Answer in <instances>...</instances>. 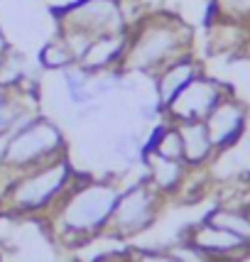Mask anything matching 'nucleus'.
Segmentation results:
<instances>
[{"label":"nucleus","instance_id":"1","mask_svg":"<svg viewBox=\"0 0 250 262\" xmlns=\"http://www.w3.org/2000/svg\"><path fill=\"white\" fill-rule=\"evenodd\" d=\"M192 30L170 12L148 15L128 30V47L118 69L123 74H150L192 54Z\"/></svg>","mask_w":250,"mask_h":262},{"label":"nucleus","instance_id":"2","mask_svg":"<svg viewBox=\"0 0 250 262\" xmlns=\"http://www.w3.org/2000/svg\"><path fill=\"white\" fill-rule=\"evenodd\" d=\"M118 196L120 186L111 179L74 177L52 206V221L64 238L89 240L106 228Z\"/></svg>","mask_w":250,"mask_h":262},{"label":"nucleus","instance_id":"3","mask_svg":"<svg viewBox=\"0 0 250 262\" xmlns=\"http://www.w3.org/2000/svg\"><path fill=\"white\" fill-rule=\"evenodd\" d=\"M71 179H74V169L61 155L57 160H49L45 164L15 174L0 196V206L3 211L20 213V216L47 211L57 204V199L64 194Z\"/></svg>","mask_w":250,"mask_h":262},{"label":"nucleus","instance_id":"4","mask_svg":"<svg viewBox=\"0 0 250 262\" xmlns=\"http://www.w3.org/2000/svg\"><path fill=\"white\" fill-rule=\"evenodd\" d=\"M3 137L5 142L0 147V167L10 169L12 177L64 155V133L45 118H34L32 123Z\"/></svg>","mask_w":250,"mask_h":262},{"label":"nucleus","instance_id":"5","mask_svg":"<svg viewBox=\"0 0 250 262\" xmlns=\"http://www.w3.org/2000/svg\"><path fill=\"white\" fill-rule=\"evenodd\" d=\"M164 196L157 189L142 179V182L133 184L128 189H120V196L115 201V208L108 223H106V233L113 238H130L142 230H148L155 221H157V211Z\"/></svg>","mask_w":250,"mask_h":262},{"label":"nucleus","instance_id":"6","mask_svg":"<svg viewBox=\"0 0 250 262\" xmlns=\"http://www.w3.org/2000/svg\"><path fill=\"white\" fill-rule=\"evenodd\" d=\"M59 32H74L86 39L103 34L128 32V23L120 10V0H79L57 12Z\"/></svg>","mask_w":250,"mask_h":262},{"label":"nucleus","instance_id":"7","mask_svg":"<svg viewBox=\"0 0 250 262\" xmlns=\"http://www.w3.org/2000/svg\"><path fill=\"white\" fill-rule=\"evenodd\" d=\"M226 93H231L226 83H221L218 79H211L206 74H199L196 79H192L182 91L177 93L167 108L164 115L170 123H186V120H206V115L214 111Z\"/></svg>","mask_w":250,"mask_h":262},{"label":"nucleus","instance_id":"8","mask_svg":"<svg viewBox=\"0 0 250 262\" xmlns=\"http://www.w3.org/2000/svg\"><path fill=\"white\" fill-rule=\"evenodd\" d=\"M204 123L216 152H228V149H233L245 137V130H248V105L231 91L214 105V111L206 115Z\"/></svg>","mask_w":250,"mask_h":262},{"label":"nucleus","instance_id":"9","mask_svg":"<svg viewBox=\"0 0 250 262\" xmlns=\"http://www.w3.org/2000/svg\"><path fill=\"white\" fill-rule=\"evenodd\" d=\"M182 238H186L196 248L209 252L218 262H243L250 257V243L240 240L238 235L218 228V226L209 223V221H201V223H196L192 228H186Z\"/></svg>","mask_w":250,"mask_h":262},{"label":"nucleus","instance_id":"10","mask_svg":"<svg viewBox=\"0 0 250 262\" xmlns=\"http://www.w3.org/2000/svg\"><path fill=\"white\" fill-rule=\"evenodd\" d=\"M142 167H145V179L162 196L179 194L184 179L189 174V167L182 160H170V157H162L150 149H145V155H142Z\"/></svg>","mask_w":250,"mask_h":262},{"label":"nucleus","instance_id":"11","mask_svg":"<svg viewBox=\"0 0 250 262\" xmlns=\"http://www.w3.org/2000/svg\"><path fill=\"white\" fill-rule=\"evenodd\" d=\"M182 137L184 164L192 169H204L206 164L216 160V147L211 142V135L206 130L204 120H186V123H174Z\"/></svg>","mask_w":250,"mask_h":262},{"label":"nucleus","instance_id":"12","mask_svg":"<svg viewBox=\"0 0 250 262\" xmlns=\"http://www.w3.org/2000/svg\"><path fill=\"white\" fill-rule=\"evenodd\" d=\"M199 74H204V71H201V64H199L192 54L172 61V64H167L164 69H159L157 74H155V98H157V103L162 108H167V103L182 91L189 81L196 79Z\"/></svg>","mask_w":250,"mask_h":262},{"label":"nucleus","instance_id":"13","mask_svg":"<svg viewBox=\"0 0 250 262\" xmlns=\"http://www.w3.org/2000/svg\"><path fill=\"white\" fill-rule=\"evenodd\" d=\"M125 47H128V32L96 37L76 64L84 67L86 71H91V74L108 71V69H118V64H120V59H123V54H125Z\"/></svg>","mask_w":250,"mask_h":262},{"label":"nucleus","instance_id":"14","mask_svg":"<svg viewBox=\"0 0 250 262\" xmlns=\"http://www.w3.org/2000/svg\"><path fill=\"white\" fill-rule=\"evenodd\" d=\"M204 221L214 223L218 228L228 230L233 235H238L240 240L250 243V213L248 208H240V206H226L221 204L216 208H211L204 216Z\"/></svg>","mask_w":250,"mask_h":262},{"label":"nucleus","instance_id":"15","mask_svg":"<svg viewBox=\"0 0 250 262\" xmlns=\"http://www.w3.org/2000/svg\"><path fill=\"white\" fill-rule=\"evenodd\" d=\"M145 149L150 152H157L162 157H170V160H182L184 162V152H182V137L174 123H162V125L152 133L150 142H145Z\"/></svg>","mask_w":250,"mask_h":262},{"label":"nucleus","instance_id":"16","mask_svg":"<svg viewBox=\"0 0 250 262\" xmlns=\"http://www.w3.org/2000/svg\"><path fill=\"white\" fill-rule=\"evenodd\" d=\"M91 71H86L84 67H79V64H74V67H69L61 71V79H64V83H67V93H69V101L74 103L76 108L79 105H86V103L96 101L91 96V91H89V83H91Z\"/></svg>","mask_w":250,"mask_h":262},{"label":"nucleus","instance_id":"17","mask_svg":"<svg viewBox=\"0 0 250 262\" xmlns=\"http://www.w3.org/2000/svg\"><path fill=\"white\" fill-rule=\"evenodd\" d=\"M39 64L45 69H52V71H64V69L74 67L76 64V57L71 54V49L67 47V42L57 37V39H49L42 49H39Z\"/></svg>","mask_w":250,"mask_h":262},{"label":"nucleus","instance_id":"18","mask_svg":"<svg viewBox=\"0 0 250 262\" xmlns=\"http://www.w3.org/2000/svg\"><path fill=\"white\" fill-rule=\"evenodd\" d=\"M25 79V57L20 52L8 49V54L0 57V89H17Z\"/></svg>","mask_w":250,"mask_h":262},{"label":"nucleus","instance_id":"19","mask_svg":"<svg viewBox=\"0 0 250 262\" xmlns=\"http://www.w3.org/2000/svg\"><path fill=\"white\" fill-rule=\"evenodd\" d=\"M113 152L118 160H123L128 167H133L135 162H142L145 155V142L137 133H120L113 140Z\"/></svg>","mask_w":250,"mask_h":262},{"label":"nucleus","instance_id":"20","mask_svg":"<svg viewBox=\"0 0 250 262\" xmlns=\"http://www.w3.org/2000/svg\"><path fill=\"white\" fill-rule=\"evenodd\" d=\"M211 17L250 25V0H211Z\"/></svg>","mask_w":250,"mask_h":262},{"label":"nucleus","instance_id":"21","mask_svg":"<svg viewBox=\"0 0 250 262\" xmlns=\"http://www.w3.org/2000/svg\"><path fill=\"white\" fill-rule=\"evenodd\" d=\"M170 252L179 262H218L216 257H211L209 252H204L201 248H196L194 243H189L186 238H182L177 245H172Z\"/></svg>","mask_w":250,"mask_h":262},{"label":"nucleus","instance_id":"22","mask_svg":"<svg viewBox=\"0 0 250 262\" xmlns=\"http://www.w3.org/2000/svg\"><path fill=\"white\" fill-rule=\"evenodd\" d=\"M130 257L135 262H179L170 250H135Z\"/></svg>","mask_w":250,"mask_h":262},{"label":"nucleus","instance_id":"23","mask_svg":"<svg viewBox=\"0 0 250 262\" xmlns=\"http://www.w3.org/2000/svg\"><path fill=\"white\" fill-rule=\"evenodd\" d=\"M8 49H10V45H8V37H5L3 27H0V57H3V54H8Z\"/></svg>","mask_w":250,"mask_h":262},{"label":"nucleus","instance_id":"24","mask_svg":"<svg viewBox=\"0 0 250 262\" xmlns=\"http://www.w3.org/2000/svg\"><path fill=\"white\" fill-rule=\"evenodd\" d=\"M248 213H250V206H248Z\"/></svg>","mask_w":250,"mask_h":262},{"label":"nucleus","instance_id":"25","mask_svg":"<svg viewBox=\"0 0 250 262\" xmlns=\"http://www.w3.org/2000/svg\"><path fill=\"white\" fill-rule=\"evenodd\" d=\"M248 142H250V135H248Z\"/></svg>","mask_w":250,"mask_h":262}]
</instances>
